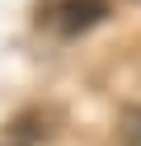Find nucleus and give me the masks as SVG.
Returning a JSON list of instances; mask_svg holds the SVG:
<instances>
[{"instance_id":"1","label":"nucleus","mask_w":141,"mask_h":146,"mask_svg":"<svg viewBox=\"0 0 141 146\" xmlns=\"http://www.w3.org/2000/svg\"><path fill=\"white\" fill-rule=\"evenodd\" d=\"M103 19H108V0H61L52 14V29L56 38H80V33L99 29Z\"/></svg>"},{"instance_id":"2","label":"nucleus","mask_w":141,"mask_h":146,"mask_svg":"<svg viewBox=\"0 0 141 146\" xmlns=\"http://www.w3.org/2000/svg\"><path fill=\"white\" fill-rule=\"evenodd\" d=\"M141 141V108H127V118H122V146Z\"/></svg>"}]
</instances>
